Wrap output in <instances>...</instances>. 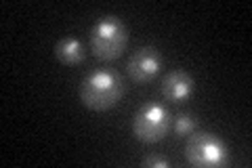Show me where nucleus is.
Listing matches in <instances>:
<instances>
[{
  "label": "nucleus",
  "mask_w": 252,
  "mask_h": 168,
  "mask_svg": "<svg viewBox=\"0 0 252 168\" xmlns=\"http://www.w3.org/2000/svg\"><path fill=\"white\" fill-rule=\"evenodd\" d=\"M141 166L143 168H168L170 162L166 158H162V156H147L143 162H141Z\"/></svg>",
  "instance_id": "1a4fd4ad"
},
{
  "label": "nucleus",
  "mask_w": 252,
  "mask_h": 168,
  "mask_svg": "<svg viewBox=\"0 0 252 168\" xmlns=\"http://www.w3.org/2000/svg\"><path fill=\"white\" fill-rule=\"evenodd\" d=\"M185 158L191 166L219 168L229 162L227 145L212 133H195L185 143Z\"/></svg>",
  "instance_id": "7ed1b4c3"
},
{
  "label": "nucleus",
  "mask_w": 252,
  "mask_h": 168,
  "mask_svg": "<svg viewBox=\"0 0 252 168\" xmlns=\"http://www.w3.org/2000/svg\"><path fill=\"white\" fill-rule=\"evenodd\" d=\"M124 95L122 78L116 71L97 69L89 74L80 84V101L93 111H107L120 103Z\"/></svg>",
  "instance_id": "f257e3e1"
},
{
  "label": "nucleus",
  "mask_w": 252,
  "mask_h": 168,
  "mask_svg": "<svg viewBox=\"0 0 252 168\" xmlns=\"http://www.w3.org/2000/svg\"><path fill=\"white\" fill-rule=\"evenodd\" d=\"M162 67V53L156 46H141L128 57L126 63V71L132 82L137 84H149L156 76L160 74Z\"/></svg>",
  "instance_id": "39448f33"
},
{
  "label": "nucleus",
  "mask_w": 252,
  "mask_h": 168,
  "mask_svg": "<svg viewBox=\"0 0 252 168\" xmlns=\"http://www.w3.org/2000/svg\"><path fill=\"white\" fill-rule=\"evenodd\" d=\"M162 97L170 103H183L191 97V93L195 89L193 78L187 74L185 69H172L162 78Z\"/></svg>",
  "instance_id": "423d86ee"
},
{
  "label": "nucleus",
  "mask_w": 252,
  "mask_h": 168,
  "mask_svg": "<svg viewBox=\"0 0 252 168\" xmlns=\"http://www.w3.org/2000/svg\"><path fill=\"white\" fill-rule=\"evenodd\" d=\"M170 114L160 103H147L141 107L132 120V133L141 143H158L170 131Z\"/></svg>",
  "instance_id": "20e7f679"
},
{
  "label": "nucleus",
  "mask_w": 252,
  "mask_h": 168,
  "mask_svg": "<svg viewBox=\"0 0 252 168\" xmlns=\"http://www.w3.org/2000/svg\"><path fill=\"white\" fill-rule=\"evenodd\" d=\"M128 44V28L116 15H105L91 28V49L101 61H114Z\"/></svg>",
  "instance_id": "f03ea898"
},
{
  "label": "nucleus",
  "mask_w": 252,
  "mask_h": 168,
  "mask_svg": "<svg viewBox=\"0 0 252 168\" xmlns=\"http://www.w3.org/2000/svg\"><path fill=\"white\" fill-rule=\"evenodd\" d=\"M55 57L63 66H78L84 61V46L78 38H61L55 44Z\"/></svg>",
  "instance_id": "0eeeda50"
},
{
  "label": "nucleus",
  "mask_w": 252,
  "mask_h": 168,
  "mask_svg": "<svg viewBox=\"0 0 252 168\" xmlns=\"http://www.w3.org/2000/svg\"><path fill=\"white\" fill-rule=\"evenodd\" d=\"M195 126H198V118L193 114H179L175 122V133L177 137H187L189 133H193Z\"/></svg>",
  "instance_id": "6e6552de"
}]
</instances>
